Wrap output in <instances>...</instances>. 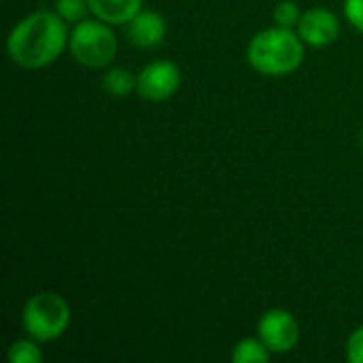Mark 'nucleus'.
<instances>
[{"label": "nucleus", "mask_w": 363, "mask_h": 363, "mask_svg": "<svg viewBox=\"0 0 363 363\" xmlns=\"http://www.w3.org/2000/svg\"><path fill=\"white\" fill-rule=\"evenodd\" d=\"M66 21L53 11H34L17 21L6 36L9 57L28 70L53 64L68 47Z\"/></svg>", "instance_id": "obj_1"}, {"label": "nucleus", "mask_w": 363, "mask_h": 363, "mask_svg": "<svg viewBox=\"0 0 363 363\" xmlns=\"http://www.w3.org/2000/svg\"><path fill=\"white\" fill-rule=\"evenodd\" d=\"M304 40L291 28L274 26L257 32L247 47L249 66L266 77H285L304 62Z\"/></svg>", "instance_id": "obj_2"}, {"label": "nucleus", "mask_w": 363, "mask_h": 363, "mask_svg": "<svg viewBox=\"0 0 363 363\" xmlns=\"http://www.w3.org/2000/svg\"><path fill=\"white\" fill-rule=\"evenodd\" d=\"M70 317V304L60 294L40 291L26 302L21 311V325L28 338L36 342H51L68 330Z\"/></svg>", "instance_id": "obj_3"}, {"label": "nucleus", "mask_w": 363, "mask_h": 363, "mask_svg": "<svg viewBox=\"0 0 363 363\" xmlns=\"http://www.w3.org/2000/svg\"><path fill=\"white\" fill-rule=\"evenodd\" d=\"M68 49L72 57L91 70L106 68L117 55V36L102 19H81L70 30Z\"/></svg>", "instance_id": "obj_4"}, {"label": "nucleus", "mask_w": 363, "mask_h": 363, "mask_svg": "<svg viewBox=\"0 0 363 363\" xmlns=\"http://www.w3.org/2000/svg\"><path fill=\"white\" fill-rule=\"evenodd\" d=\"M257 338L272 355H283L294 351L300 342V325L289 311L272 308L262 315L257 323Z\"/></svg>", "instance_id": "obj_5"}, {"label": "nucleus", "mask_w": 363, "mask_h": 363, "mask_svg": "<svg viewBox=\"0 0 363 363\" xmlns=\"http://www.w3.org/2000/svg\"><path fill=\"white\" fill-rule=\"evenodd\" d=\"M181 87V70L170 60H155L136 74V94L149 102H164Z\"/></svg>", "instance_id": "obj_6"}, {"label": "nucleus", "mask_w": 363, "mask_h": 363, "mask_svg": "<svg viewBox=\"0 0 363 363\" xmlns=\"http://www.w3.org/2000/svg\"><path fill=\"white\" fill-rule=\"evenodd\" d=\"M296 28H298V34L304 40V45L317 47V49L332 45L340 34L338 17L330 9H323V6H315V9H308L306 13H302Z\"/></svg>", "instance_id": "obj_7"}, {"label": "nucleus", "mask_w": 363, "mask_h": 363, "mask_svg": "<svg viewBox=\"0 0 363 363\" xmlns=\"http://www.w3.org/2000/svg\"><path fill=\"white\" fill-rule=\"evenodd\" d=\"M168 26L157 11H140L128 21V38L138 49L160 47L166 38Z\"/></svg>", "instance_id": "obj_8"}, {"label": "nucleus", "mask_w": 363, "mask_h": 363, "mask_svg": "<svg viewBox=\"0 0 363 363\" xmlns=\"http://www.w3.org/2000/svg\"><path fill=\"white\" fill-rule=\"evenodd\" d=\"M87 2L94 17L111 26L128 23L136 13L143 11V0H87Z\"/></svg>", "instance_id": "obj_9"}, {"label": "nucleus", "mask_w": 363, "mask_h": 363, "mask_svg": "<svg viewBox=\"0 0 363 363\" xmlns=\"http://www.w3.org/2000/svg\"><path fill=\"white\" fill-rule=\"evenodd\" d=\"M102 87L115 98H125L128 94H132L136 89V74L123 66L111 68L102 77Z\"/></svg>", "instance_id": "obj_10"}, {"label": "nucleus", "mask_w": 363, "mask_h": 363, "mask_svg": "<svg viewBox=\"0 0 363 363\" xmlns=\"http://www.w3.org/2000/svg\"><path fill=\"white\" fill-rule=\"evenodd\" d=\"M270 355L272 353L259 338H242L236 342L230 357L234 363H264L270 359Z\"/></svg>", "instance_id": "obj_11"}, {"label": "nucleus", "mask_w": 363, "mask_h": 363, "mask_svg": "<svg viewBox=\"0 0 363 363\" xmlns=\"http://www.w3.org/2000/svg\"><path fill=\"white\" fill-rule=\"evenodd\" d=\"M9 362L11 363H40L43 351L38 349L36 340H15L9 347Z\"/></svg>", "instance_id": "obj_12"}, {"label": "nucleus", "mask_w": 363, "mask_h": 363, "mask_svg": "<svg viewBox=\"0 0 363 363\" xmlns=\"http://www.w3.org/2000/svg\"><path fill=\"white\" fill-rule=\"evenodd\" d=\"M89 11L87 0H55V13L66 21V23H79L85 19Z\"/></svg>", "instance_id": "obj_13"}, {"label": "nucleus", "mask_w": 363, "mask_h": 363, "mask_svg": "<svg viewBox=\"0 0 363 363\" xmlns=\"http://www.w3.org/2000/svg\"><path fill=\"white\" fill-rule=\"evenodd\" d=\"M272 17L277 21V26H283V28H294L298 26L302 13H300V6L294 2V0H281L274 11H272Z\"/></svg>", "instance_id": "obj_14"}, {"label": "nucleus", "mask_w": 363, "mask_h": 363, "mask_svg": "<svg viewBox=\"0 0 363 363\" xmlns=\"http://www.w3.org/2000/svg\"><path fill=\"white\" fill-rule=\"evenodd\" d=\"M347 359L351 363H363V325L347 340Z\"/></svg>", "instance_id": "obj_15"}, {"label": "nucleus", "mask_w": 363, "mask_h": 363, "mask_svg": "<svg viewBox=\"0 0 363 363\" xmlns=\"http://www.w3.org/2000/svg\"><path fill=\"white\" fill-rule=\"evenodd\" d=\"M345 17L363 34V0H345Z\"/></svg>", "instance_id": "obj_16"}, {"label": "nucleus", "mask_w": 363, "mask_h": 363, "mask_svg": "<svg viewBox=\"0 0 363 363\" xmlns=\"http://www.w3.org/2000/svg\"><path fill=\"white\" fill-rule=\"evenodd\" d=\"M362 145H363V132H362Z\"/></svg>", "instance_id": "obj_17"}]
</instances>
